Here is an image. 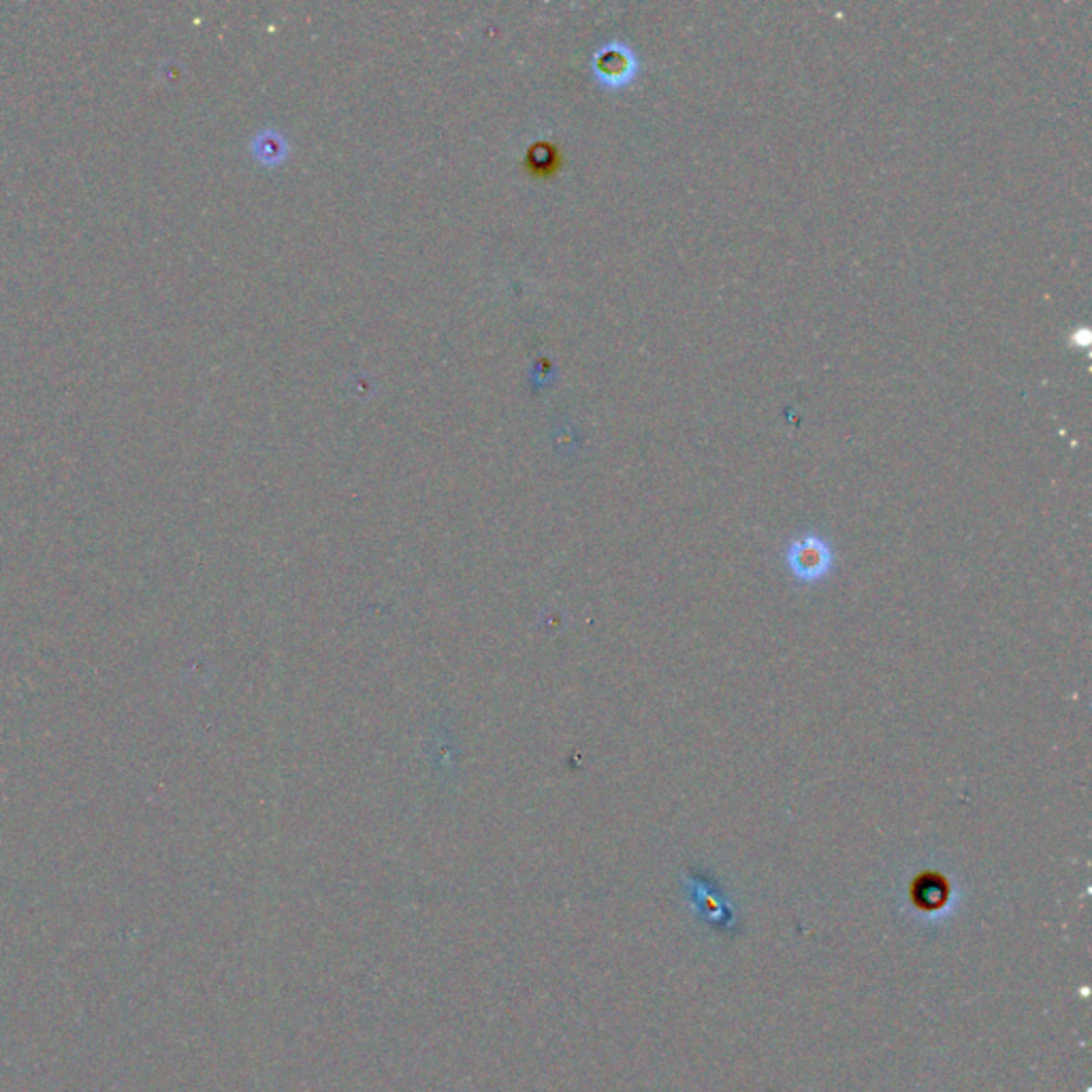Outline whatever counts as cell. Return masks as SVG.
Here are the masks:
<instances>
[{"label": "cell", "instance_id": "1", "mask_svg": "<svg viewBox=\"0 0 1092 1092\" xmlns=\"http://www.w3.org/2000/svg\"><path fill=\"white\" fill-rule=\"evenodd\" d=\"M562 163H564V154L559 150V146L549 142V139H542V142H536L527 150L523 166L531 175L549 177L562 169Z\"/></svg>", "mask_w": 1092, "mask_h": 1092}, {"label": "cell", "instance_id": "2", "mask_svg": "<svg viewBox=\"0 0 1092 1092\" xmlns=\"http://www.w3.org/2000/svg\"><path fill=\"white\" fill-rule=\"evenodd\" d=\"M828 562V553L823 551V546L816 540L798 544V551L792 553V566L803 577H818V574L825 568Z\"/></svg>", "mask_w": 1092, "mask_h": 1092}]
</instances>
